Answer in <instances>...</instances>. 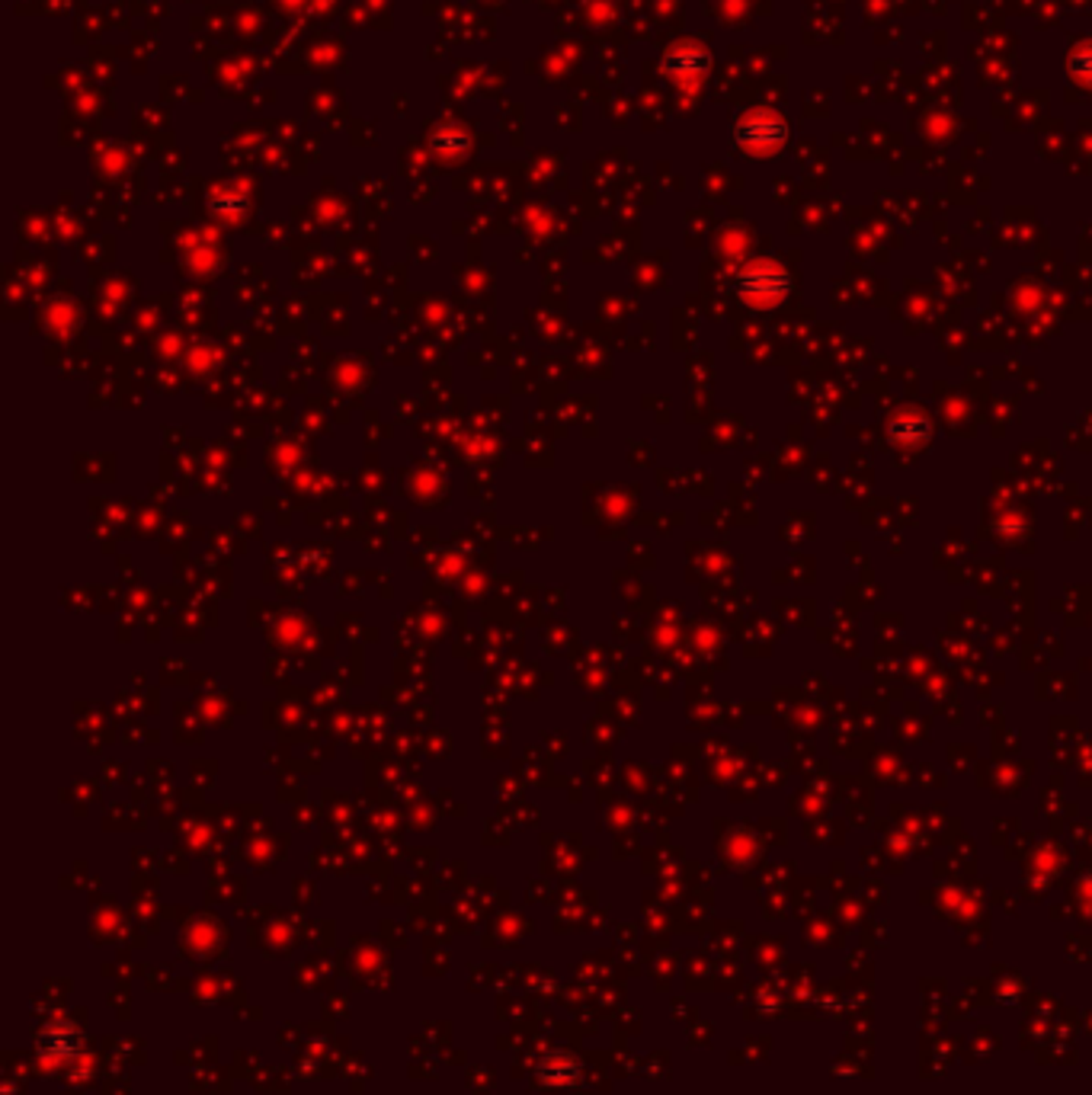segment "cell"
Segmentation results:
<instances>
[{"mask_svg": "<svg viewBox=\"0 0 1092 1095\" xmlns=\"http://www.w3.org/2000/svg\"><path fill=\"white\" fill-rule=\"evenodd\" d=\"M737 138L746 141V145H757V147H772L775 141L785 138V129H781V122H775V119H750V122H740L737 129Z\"/></svg>", "mask_w": 1092, "mask_h": 1095, "instance_id": "1", "label": "cell"}, {"mask_svg": "<svg viewBox=\"0 0 1092 1095\" xmlns=\"http://www.w3.org/2000/svg\"><path fill=\"white\" fill-rule=\"evenodd\" d=\"M666 64H670V68H679V71H699V68H708V55H702V52H699V55H686V58H666Z\"/></svg>", "mask_w": 1092, "mask_h": 1095, "instance_id": "3", "label": "cell"}, {"mask_svg": "<svg viewBox=\"0 0 1092 1095\" xmlns=\"http://www.w3.org/2000/svg\"><path fill=\"white\" fill-rule=\"evenodd\" d=\"M744 288L746 292H759V295L769 292V298H779V295H785L788 279H785V273H779V270H757V273L744 275Z\"/></svg>", "mask_w": 1092, "mask_h": 1095, "instance_id": "2", "label": "cell"}, {"mask_svg": "<svg viewBox=\"0 0 1092 1095\" xmlns=\"http://www.w3.org/2000/svg\"><path fill=\"white\" fill-rule=\"evenodd\" d=\"M1070 68H1074V74H1083V77H1092V49L1076 52V55L1070 58Z\"/></svg>", "mask_w": 1092, "mask_h": 1095, "instance_id": "4", "label": "cell"}]
</instances>
